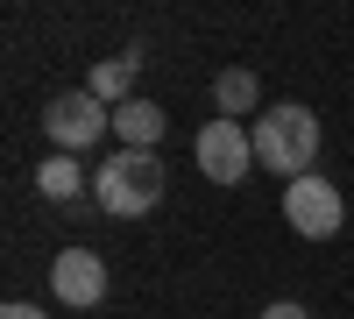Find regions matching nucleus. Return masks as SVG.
<instances>
[{
	"label": "nucleus",
	"mask_w": 354,
	"mask_h": 319,
	"mask_svg": "<svg viewBox=\"0 0 354 319\" xmlns=\"http://www.w3.org/2000/svg\"><path fill=\"white\" fill-rule=\"evenodd\" d=\"M93 199H100V213L113 220H142V213H156V199H163V163L149 149H121V156H106L93 170Z\"/></svg>",
	"instance_id": "obj_2"
},
{
	"label": "nucleus",
	"mask_w": 354,
	"mask_h": 319,
	"mask_svg": "<svg viewBox=\"0 0 354 319\" xmlns=\"http://www.w3.org/2000/svg\"><path fill=\"white\" fill-rule=\"evenodd\" d=\"M50 291L57 305H71V312H93L106 298V263H100V248H64L50 263Z\"/></svg>",
	"instance_id": "obj_6"
},
{
	"label": "nucleus",
	"mask_w": 354,
	"mask_h": 319,
	"mask_svg": "<svg viewBox=\"0 0 354 319\" xmlns=\"http://www.w3.org/2000/svg\"><path fill=\"white\" fill-rule=\"evenodd\" d=\"M262 319H312V312H305V305H290V298H277V305L262 312Z\"/></svg>",
	"instance_id": "obj_11"
},
{
	"label": "nucleus",
	"mask_w": 354,
	"mask_h": 319,
	"mask_svg": "<svg viewBox=\"0 0 354 319\" xmlns=\"http://www.w3.org/2000/svg\"><path fill=\"white\" fill-rule=\"evenodd\" d=\"M0 319H43V305H21L15 298V305H0Z\"/></svg>",
	"instance_id": "obj_12"
},
{
	"label": "nucleus",
	"mask_w": 354,
	"mask_h": 319,
	"mask_svg": "<svg viewBox=\"0 0 354 319\" xmlns=\"http://www.w3.org/2000/svg\"><path fill=\"white\" fill-rule=\"evenodd\" d=\"M113 135H121V149H149V156H156V142H163V107H156V100L113 107Z\"/></svg>",
	"instance_id": "obj_8"
},
{
	"label": "nucleus",
	"mask_w": 354,
	"mask_h": 319,
	"mask_svg": "<svg viewBox=\"0 0 354 319\" xmlns=\"http://www.w3.org/2000/svg\"><path fill=\"white\" fill-rule=\"evenodd\" d=\"M213 107H220V121H241V113H262V85H255V71H220L213 78Z\"/></svg>",
	"instance_id": "obj_10"
},
{
	"label": "nucleus",
	"mask_w": 354,
	"mask_h": 319,
	"mask_svg": "<svg viewBox=\"0 0 354 319\" xmlns=\"http://www.w3.org/2000/svg\"><path fill=\"white\" fill-rule=\"evenodd\" d=\"M135 78H142V50H121V57H106V64H93L85 93H93L100 107H128L135 100Z\"/></svg>",
	"instance_id": "obj_7"
},
{
	"label": "nucleus",
	"mask_w": 354,
	"mask_h": 319,
	"mask_svg": "<svg viewBox=\"0 0 354 319\" xmlns=\"http://www.w3.org/2000/svg\"><path fill=\"white\" fill-rule=\"evenodd\" d=\"M283 220L298 227L305 241H333V235H340V220H347V206H340V192L312 170V178L283 185Z\"/></svg>",
	"instance_id": "obj_4"
},
{
	"label": "nucleus",
	"mask_w": 354,
	"mask_h": 319,
	"mask_svg": "<svg viewBox=\"0 0 354 319\" xmlns=\"http://www.w3.org/2000/svg\"><path fill=\"white\" fill-rule=\"evenodd\" d=\"M43 128L57 142V156H78V149H93L100 128H113V113L93 100V93H64V100H50L43 107Z\"/></svg>",
	"instance_id": "obj_5"
},
{
	"label": "nucleus",
	"mask_w": 354,
	"mask_h": 319,
	"mask_svg": "<svg viewBox=\"0 0 354 319\" xmlns=\"http://www.w3.org/2000/svg\"><path fill=\"white\" fill-rule=\"evenodd\" d=\"M248 142H255V163H270L277 178H312V163H319V113L312 107H298V100H277V107H262L255 113V128H248Z\"/></svg>",
	"instance_id": "obj_1"
},
{
	"label": "nucleus",
	"mask_w": 354,
	"mask_h": 319,
	"mask_svg": "<svg viewBox=\"0 0 354 319\" xmlns=\"http://www.w3.org/2000/svg\"><path fill=\"white\" fill-rule=\"evenodd\" d=\"M36 192L50 199V206H64V199H85V192H93V170H85L78 156H43V163H36Z\"/></svg>",
	"instance_id": "obj_9"
},
{
	"label": "nucleus",
	"mask_w": 354,
	"mask_h": 319,
	"mask_svg": "<svg viewBox=\"0 0 354 319\" xmlns=\"http://www.w3.org/2000/svg\"><path fill=\"white\" fill-rule=\"evenodd\" d=\"M192 156H198V170H205L213 185H241V178H248V163H255V142H248L241 121H220V113H213V121L198 128Z\"/></svg>",
	"instance_id": "obj_3"
}]
</instances>
